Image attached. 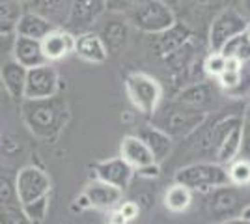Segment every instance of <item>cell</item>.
<instances>
[{
    "label": "cell",
    "instance_id": "cell-1",
    "mask_svg": "<svg viewBox=\"0 0 250 224\" xmlns=\"http://www.w3.org/2000/svg\"><path fill=\"white\" fill-rule=\"evenodd\" d=\"M21 118L36 139L56 142L69 122V107L58 94L40 99H21Z\"/></svg>",
    "mask_w": 250,
    "mask_h": 224
},
{
    "label": "cell",
    "instance_id": "cell-2",
    "mask_svg": "<svg viewBox=\"0 0 250 224\" xmlns=\"http://www.w3.org/2000/svg\"><path fill=\"white\" fill-rule=\"evenodd\" d=\"M206 118H208L206 110L188 107V105H183L177 99H174L163 108H157L151 116V123L163 129L176 140L185 139L188 135H192L194 131H198L202 123L206 122Z\"/></svg>",
    "mask_w": 250,
    "mask_h": 224
},
{
    "label": "cell",
    "instance_id": "cell-3",
    "mask_svg": "<svg viewBox=\"0 0 250 224\" xmlns=\"http://www.w3.org/2000/svg\"><path fill=\"white\" fill-rule=\"evenodd\" d=\"M124 88L131 105L138 110V114L146 118L153 116V112L161 107V101L165 96L163 84L153 75L146 73V71L127 73L124 79Z\"/></svg>",
    "mask_w": 250,
    "mask_h": 224
},
{
    "label": "cell",
    "instance_id": "cell-4",
    "mask_svg": "<svg viewBox=\"0 0 250 224\" xmlns=\"http://www.w3.org/2000/svg\"><path fill=\"white\" fill-rule=\"evenodd\" d=\"M125 17L136 30L149 36L165 32L177 21L174 8L168 6L165 0H146L142 6H138L135 11H131Z\"/></svg>",
    "mask_w": 250,
    "mask_h": 224
},
{
    "label": "cell",
    "instance_id": "cell-5",
    "mask_svg": "<svg viewBox=\"0 0 250 224\" xmlns=\"http://www.w3.org/2000/svg\"><path fill=\"white\" fill-rule=\"evenodd\" d=\"M176 182L187 185L194 192H211L217 187L228 185V174L224 164H219L215 161H206L179 168L176 174Z\"/></svg>",
    "mask_w": 250,
    "mask_h": 224
},
{
    "label": "cell",
    "instance_id": "cell-6",
    "mask_svg": "<svg viewBox=\"0 0 250 224\" xmlns=\"http://www.w3.org/2000/svg\"><path fill=\"white\" fill-rule=\"evenodd\" d=\"M245 26H247V17L243 11L237 8H224L220 13H217V17L209 26V49L220 51L228 40L245 32Z\"/></svg>",
    "mask_w": 250,
    "mask_h": 224
},
{
    "label": "cell",
    "instance_id": "cell-7",
    "mask_svg": "<svg viewBox=\"0 0 250 224\" xmlns=\"http://www.w3.org/2000/svg\"><path fill=\"white\" fill-rule=\"evenodd\" d=\"M60 77L52 64H42L26 69V81H24V94L22 99H40V97H51L58 94Z\"/></svg>",
    "mask_w": 250,
    "mask_h": 224
},
{
    "label": "cell",
    "instance_id": "cell-8",
    "mask_svg": "<svg viewBox=\"0 0 250 224\" xmlns=\"http://www.w3.org/2000/svg\"><path fill=\"white\" fill-rule=\"evenodd\" d=\"M51 187L52 183L47 172L34 164L21 168L15 176V191H17V198L21 205L51 192Z\"/></svg>",
    "mask_w": 250,
    "mask_h": 224
},
{
    "label": "cell",
    "instance_id": "cell-9",
    "mask_svg": "<svg viewBox=\"0 0 250 224\" xmlns=\"http://www.w3.org/2000/svg\"><path fill=\"white\" fill-rule=\"evenodd\" d=\"M110 13L112 15H108L104 19V13L97 19L99 26H97L95 32L99 34V38L103 40L108 54H116L120 53L129 41V21L122 13H114V11H110Z\"/></svg>",
    "mask_w": 250,
    "mask_h": 224
},
{
    "label": "cell",
    "instance_id": "cell-10",
    "mask_svg": "<svg viewBox=\"0 0 250 224\" xmlns=\"http://www.w3.org/2000/svg\"><path fill=\"white\" fill-rule=\"evenodd\" d=\"M104 11V0H71V11L65 28L73 34L92 30Z\"/></svg>",
    "mask_w": 250,
    "mask_h": 224
},
{
    "label": "cell",
    "instance_id": "cell-11",
    "mask_svg": "<svg viewBox=\"0 0 250 224\" xmlns=\"http://www.w3.org/2000/svg\"><path fill=\"white\" fill-rule=\"evenodd\" d=\"M83 194L88 200L90 209H97V211H112L124 200V189L101 182L97 178L86 185Z\"/></svg>",
    "mask_w": 250,
    "mask_h": 224
},
{
    "label": "cell",
    "instance_id": "cell-12",
    "mask_svg": "<svg viewBox=\"0 0 250 224\" xmlns=\"http://www.w3.org/2000/svg\"><path fill=\"white\" fill-rule=\"evenodd\" d=\"M42 49L49 64L65 60L75 51V34L62 26H54L51 32L42 38Z\"/></svg>",
    "mask_w": 250,
    "mask_h": 224
},
{
    "label": "cell",
    "instance_id": "cell-13",
    "mask_svg": "<svg viewBox=\"0 0 250 224\" xmlns=\"http://www.w3.org/2000/svg\"><path fill=\"white\" fill-rule=\"evenodd\" d=\"M90 168L94 170V176L97 180L110 183V185H116V187H120L124 191L131 185V180L135 176V170L120 155L104 161H97Z\"/></svg>",
    "mask_w": 250,
    "mask_h": 224
},
{
    "label": "cell",
    "instance_id": "cell-14",
    "mask_svg": "<svg viewBox=\"0 0 250 224\" xmlns=\"http://www.w3.org/2000/svg\"><path fill=\"white\" fill-rule=\"evenodd\" d=\"M73 54H77L84 62L94 65L103 64L108 58V51H106L103 40L99 38V34L95 30H84V32L75 34Z\"/></svg>",
    "mask_w": 250,
    "mask_h": 224
},
{
    "label": "cell",
    "instance_id": "cell-15",
    "mask_svg": "<svg viewBox=\"0 0 250 224\" xmlns=\"http://www.w3.org/2000/svg\"><path fill=\"white\" fill-rule=\"evenodd\" d=\"M22 8L38 13L52 26L65 28V22L69 19L71 11V0H26L22 2Z\"/></svg>",
    "mask_w": 250,
    "mask_h": 224
},
{
    "label": "cell",
    "instance_id": "cell-16",
    "mask_svg": "<svg viewBox=\"0 0 250 224\" xmlns=\"http://www.w3.org/2000/svg\"><path fill=\"white\" fill-rule=\"evenodd\" d=\"M136 135L146 142V146L151 151L155 163L161 164L163 161H167L170 157V153L174 149V139L168 133H165L163 129H159L157 125L149 123V125H142V127L138 129Z\"/></svg>",
    "mask_w": 250,
    "mask_h": 224
},
{
    "label": "cell",
    "instance_id": "cell-17",
    "mask_svg": "<svg viewBox=\"0 0 250 224\" xmlns=\"http://www.w3.org/2000/svg\"><path fill=\"white\" fill-rule=\"evenodd\" d=\"M24 81H26V67L15 62L13 58H6L0 62V86L10 94L11 99L21 101L24 94Z\"/></svg>",
    "mask_w": 250,
    "mask_h": 224
},
{
    "label": "cell",
    "instance_id": "cell-18",
    "mask_svg": "<svg viewBox=\"0 0 250 224\" xmlns=\"http://www.w3.org/2000/svg\"><path fill=\"white\" fill-rule=\"evenodd\" d=\"M120 157L133 170H138L140 166H146L149 163H155L151 151L146 146V142L138 135H127V137L122 139V142H120Z\"/></svg>",
    "mask_w": 250,
    "mask_h": 224
},
{
    "label": "cell",
    "instance_id": "cell-19",
    "mask_svg": "<svg viewBox=\"0 0 250 224\" xmlns=\"http://www.w3.org/2000/svg\"><path fill=\"white\" fill-rule=\"evenodd\" d=\"M11 58L21 65L28 67H36V65L47 64L45 56H43L42 40H34V38H24V36H17L15 43H13V53Z\"/></svg>",
    "mask_w": 250,
    "mask_h": 224
},
{
    "label": "cell",
    "instance_id": "cell-20",
    "mask_svg": "<svg viewBox=\"0 0 250 224\" xmlns=\"http://www.w3.org/2000/svg\"><path fill=\"white\" fill-rule=\"evenodd\" d=\"M153 38H157L155 49H157V53H159V56L167 58V56H170L172 53H176L181 45H185L192 36H190V30H188L187 24L176 21L170 28H167L165 32L153 34Z\"/></svg>",
    "mask_w": 250,
    "mask_h": 224
},
{
    "label": "cell",
    "instance_id": "cell-21",
    "mask_svg": "<svg viewBox=\"0 0 250 224\" xmlns=\"http://www.w3.org/2000/svg\"><path fill=\"white\" fill-rule=\"evenodd\" d=\"M213 200H211V211L217 217H233L239 215L241 196L239 189L233 185H222L213 189Z\"/></svg>",
    "mask_w": 250,
    "mask_h": 224
},
{
    "label": "cell",
    "instance_id": "cell-22",
    "mask_svg": "<svg viewBox=\"0 0 250 224\" xmlns=\"http://www.w3.org/2000/svg\"><path fill=\"white\" fill-rule=\"evenodd\" d=\"M192 198H194L192 189H188L187 185H183V183L174 182L165 191L163 202H165V207L172 215H181L188 211V207L192 205Z\"/></svg>",
    "mask_w": 250,
    "mask_h": 224
},
{
    "label": "cell",
    "instance_id": "cell-23",
    "mask_svg": "<svg viewBox=\"0 0 250 224\" xmlns=\"http://www.w3.org/2000/svg\"><path fill=\"white\" fill-rule=\"evenodd\" d=\"M54 28L51 22L45 21L38 13L28 10H22L21 17L15 26V34L17 36H24V38H34V40H42L45 34H49Z\"/></svg>",
    "mask_w": 250,
    "mask_h": 224
},
{
    "label": "cell",
    "instance_id": "cell-24",
    "mask_svg": "<svg viewBox=\"0 0 250 224\" xmlns=\"http://www.w3.org/2000/svg\"><path fill=\"white\" fill-rule=\"evenodd\" d=\"M176 99L183 105L206 110V107L213 99V90H211V86L208 82H196V84H190L185 90H181Z\"/></svg>",
    "mask_w": 250,
    "mask_h": 224
},
{
    "label": "cell",
    "instance_id": "cell-25",
    "mask_svg": "<svg viewBox=\"0 0 250 224\" xmlns=\"http://www.w3.org/2000/svg\"><path fill=\"white\" fill-rule=\"evenodd\" d=\"M22 10L21 0H0V34H15Z\"/></svg>",
    "mask_w": 250,
    "mask_h": 224
},
{
    "label": "cell",
    "instance_id": "cell-26",
    "mask_svg": "<svg viewBox=\"0 0 250 224\" xmlns=\"http://www.w3.org/2000/svg\"><path fill=\"white\" fill-rule=\"evenodd\" d=\"M226 174H228V183L237 187V189H245L250 185V161L237 155L233 161H229L226 164Z\"/></svg>",
    "mask_w": 250,
    "mask_h": 224
},
{
    "label": "cell",
    "instance_id": "cell-27",
    "mask_svg": "<svg viewBox=\"0 0 250 224\" xmlns=\"http://www.w3.org/2000/svg\"><path fill=\"white\" fill-rule=\"evenodd\" d=\"M220 53L226 58H235L239 62H250V40L245 32L233 36L231 40L222 45Z\"/></svg>",
    "mask_w": 250,
    "mask_h": 224
},
{
    "label": "cell",
    "instance_id": "cell-28",
    "mask_svg": "<svg viewBox=\"0 0 250 224\" xmlns=\"http://www.w3.org/2000/svg\"><path fill=\"white\" fill-rule=\"evenodd\" d=\"M49 204H51V192H47V194H43V196L28 204H22L21 211L26 219V223H43L47 219V213H49Z\"/></svg>",
    "mask_w": 250,
    "mask_h": 224
},
{
    "label": "cell",
    "instance_id": "cell-29",
    "mask_svg": "<svg viewBox=\"0 0 250 224\" xmlns=\"http://www.w3.org/2000/svg\"><path fill=\"white\" fill-rule=\"evenodd\" d=\"M110 217H108V221L110 223H118V224H125V223H131V221H135L138 219V215H140V207H138V204L136 202H120L118 207H114L112 211H108Z\"/></svg>",
    "mask_w": 250,
    "mask_h": 224
},
{
    "label": "cell",
    "instance_id": "cell-30",
    "mask_svg": "<svg viewBox=\"0 0 250 224\" xmlns=\"http://www.w3.org/2000/svg\"><path fill=\"white\" fill-rule=\"evenodd\" d=\"M0 205L4 207H21L15 191V180L10 176H0Z\"/></svg>",
    "mask_w": 250,
    "mask_h": 224
},
{
    "label": "cell",
    "instance_id": "cell-31",
    "mask_svg": "<svg viewBox=\"0 0 250 224\" xmlns=\"http://www.w3.org/2000/svg\"><path fill=\"white\" fill-rule=\"evenodd\" d=\"M226 96L231 97V99H247L250 96V62H245L243 64V69H241V77L237 81V84L233 86L231 90L226 92Z\"/></svg>",
    "mask_w": 250,
    "mask_h": 224
},
{
    "label": "cell",
    "instance_id": "cell-32",
    "mask_svg": "<svg viewBox=\"0 0 250 224\" xmlns=\"http://www.w3.org/2000/svg\"><path fill=\"white\" fill-rule=\"evenodd\" d=\"M226 69V56L220 51H211L204 60V73L209 79H217Z\"/></svg>",
    "mask_w": 250,
    "mask_h": 224
},
{
    "label": "cell",
    "instance_id": "cell-33",
    "mask_svg": "<svg viewBox=\"0 0 250 224\" xmlns=\"http://www.w3.org/2000/svg\"><path fill=\"white\" fill-rule=\"evenodd\" d=\"M146 0H104V8L106 11H114L122 15H129L131 11H135L138 6H142Z\"/></svg>",
    "mask_w": 250,
    "mask_h": 224
},
{
    "label": "cell",
    "instance_id": "cell-34",
    "mask_svg": "<svg viewBox=\"0 0 250 224\" xmlns=\"http://www.w3.org/2000/svg\"><path fill=\"white\" fill-rule=\"evenodd\" d=\"M241 157L250 161V123L243 122V135H241Z\"/></svg>",
    "mask_w": 250,
    "mask_h": 224
},
{
    "label": "cell",
    "instance_id": "cell-35",
    "mask_svg": "<svg viewBox=\"0 0 250 224\" xmlns=\"http://www.w3.org/2000/svg\"><path fill=\"white\" fill-rule=\"evenodd\" d=\"M15 38H17V34H0V56L4 54V56L11 58Z\"/></svg>",
    "mask_w": 250,
    "mask_h": 224
},
{
    "label": "cell",
    "instance_id": "cell-36",
    "mask_svg": "<svg viewBox=\"0 0 250 224\" xmlns=\"http://www.w3.org/2000/svg\"><path fill=\"white\" fill-rule=\"evenodd\" d=\"M135 174L142 176V178L153 180V178H159V174H161V164L159 163H149L146 166H140L138 170H135Z\"/></svg>",
    "mask_w": 250,
    "mask_h": 224
},
{
    "label": "cell",
    "instance_id": "cell-37",
    "mask_svg": "<svg viewBox=\"0 0 250 224\" xmlns=\"http://www.w3.org/2000/svg\"><path fill=\"white\" fill-rule=\"evenodd\" d=\"M239 221L241 223H249L250 224V204H247V205H243L239 209Z\"/></svg>",
    "mask_w": 250,
    "mask_h": 224
},
{
    "label": "cell",
    "instance_id": "cell-38",
    "mask_svg": "<svg viewBox=\"0 0 250 224\" xmlns=\"http://www.w3.org/2000/svg\"><path fill=\"white\" fill-rule=\"evenodd\" d=\"M241 118H243V122H249L250 123V96L247 97V105H245V110H243Z\"/></svg>",
    "mask_w": 250,
    "mask_h": 224
},
{
    "label": "cell",
    "instance_id": "cell-39",
    "mask_svg": "<svg viewBox=\"0 0 250 224\" xmlns=\"http://www.w3.org/2000/svg\"><path fill=\"white\" fill-rule=\"evenodd\" d=\"M241 11L245 13V17H250V0H241Z\"/></svg>",
    "mask_w": 250,
    "mask_h": 224
},
{
    "label": "cell",
    "instance_id": "cell-40",
    "mask_svg": "<svg viewBox=\"0 0 250 224\" xmlns=\"http://www.w3.org/2000/svg\"><path fill=\"white\" fill-rule=\"evenodd\" d=\"M245 34L249 36V40H250V17L247 19V26H245Z\"/></svg>",
    "mask_w": 250,
    "mask_h": 224
},
{
    "label": "cell",
    "instance_id": "cell-41",
    "mask_svg": "<svg viewBox=\"0 0 250 224\" xmlns=\"http://www.w3.org/2000/svg\"><path fill=\"white\" fill-rule=\"evenodd\" d=\"M21 2H26V0H21Z\"/></svg>",
    "mask_w": 250,
    "mask_h": 224
}]
</instances>
